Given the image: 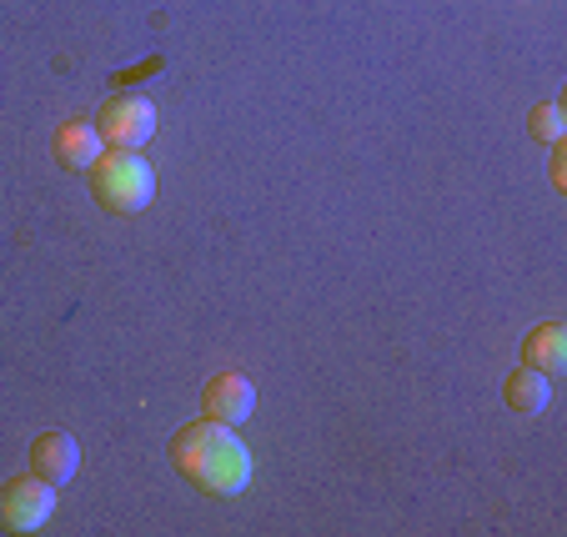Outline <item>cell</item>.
<instances>
[{"instance_id":"cell-4","label":"cell","mask_w":567,"mask_h":537,"mask_svg":"<svg viewBox=\"0 0 567 537\" xmlns=\"http://www.w3.org/2000/svg\"><path fill=\"white\" fill-rule=\"evenodd\" d=\"M55 517V487L41 477H11L0 487V533H41Z\"/></svg>"},{"instance_id":"cell-9","label":"cell","mask_w":567,"mask_h":537,"mask_svg":"<svg viewBox=\"0 0 567 537\" xmlns=\"http://www.w3.org/2000/svg\"><path fill=\"white\" fill-rule=\"evenodd\" d=\"M523 366H537V372L557 376L567 366V327L563 322H537L533 332L523 337Z\"/></svg>"},{"instance_id":"cell-2","label":"cell","mask_w":567,"mask_h":537,"mask_svg":"<svg viewBox=\"0 0 567 537\" xmlns=\"http://www.w3.org/2000/svg\"><path fill=\"white\" fill-rule=\"evenodd\" d=\"M86 182H91L96 206L111 216H136V211H146L151 196H156V172H151V162H141V151H121V146L101 151L96 166L86 172Z\"/></svg>"},{"instance_id":"cell-10","label":"cell","mask_w":567,"mask_h":537,"mask_svg":"<svg viewBox=\"0 0 567 537\" xmlns=\"http://www.w3.org/2000/svg\"><path fill=\"white\" fill-rule=\"evenodd\" d=\"M527 131H533L543 146H553V141L567 136V111L557 106V101H543V106L527 111Z\"/></svg>"},{"instance_id":"cell-3","label":"cell","mask_w":567,"mask_h":537,"mask_svg":"<svg viewBox=\"0 0 567 537\" xmlns=\"http://www.w3.org/2000/svg\"><path fill=\"white\" fill-rule=\"evenodd\" d=\"M91 121H96L101 141H106V146H121V151H141L151 136H156V106H151L141 91H116Z\"/></svg>"},{"instance_id":"cell-1","label":"cell","mask_w":567,"mask_h":537,"mask_svg":"<svg viewBox=\"0 0 567 537\" xmlns=\"http://www.w3.org/2000/svg\"><path fill=\"white\" fill-rule=\"evenodd\" d=\"M166 452H172V467L196 493L241 497L251 487V452H247V442L236 437V427H226V422H212V417L186 422V427L172 432Z\"/></svg>"},{"instance_id":"cell-8","label":"cell","mask_w":567,"mask_h":537,"mask_svg":"<svg viewBox=\"0 0 567 537\" xmlns=\"http://www.w3.org/2000/svg\"><path fill=\"white\" fill-rule=\"evenodd\" d=\"M503 402L517 417H537V412H547V402H553V382H547V372H537V366H513L503 382Z\"/></svg>"},{"instance_id":"cell-7","label":"cell","mask_w":567,"mask_h":537,"mask_svg":"<svg viewBox=\"0 0 567 537\" xmlns=\"http://www.w3.org/2000/svg\"><path fill=\"white\" fill-rule=\"evenodd\" d=\"M75 467H81V447H75L71 432H41V437L31 442V473L41 477V483L65 487L75 477Z\"/></svg>"},{"instance_id":"cell-6","label":"cell","mask_w":567,"mask_h":537,"mask_svg":"<svg viewBox=\"0 0 567 537\" xmlns=\"http://www.w3.org/2000/svg\"><path fill=\"white\" fill-rule=\"evenodd\" d=\"M101 151H106V141H101L96 121H86V116L61 121V126H55V136H51V156L65 166V172H75V176H86L91 166H96Z\"/></svg>"},{"instance_id":"cell-5","label":"cell","mask_w":567,"mask_h":537,"mask_svg":"<svg viewBox=\"0 0 567 537\" xmlns=\"http://www.w3.org/2000/svg\"><path fill=\"white\" fill-rule=\"evenodd\" d=\"M251 412H257V388H251L241 372H216L202 388V417L226 422V427H241Z\"/></svg>"},{"instance_id":"cell-11","label":"cell","mask_w":567,"mask_h":537,"mask_svg":"<svg viewBox=\"0 0 567 537\" xmlns=\"http://www.w3.org/2000/svg\"><path fill=\"white\" fill-rule=\"evenodd\" d=\"M567 156H563V141H553V186H557V192H563V186H567Z\"/></svg>"}]
</instances>
